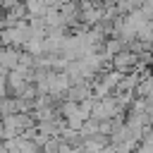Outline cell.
<instances>
[{
    "label": "cell",
    "mask_w": 153,
    "mask_h": 153,
    "mask_svg": "<svg viewBox=\"0 0 153 153\" xmlns=\"http://www.w3.org/2000/svg\"><path fill=\"white\" fill-rule=\"evenodd\" d=\"M45 84H48V93H50V96H62V98H65V91L69 88V76H67L65 72L50 69L48 76H45Z\"/></svg>",
    "instance_id": "6da1fadb"
},
{
    "label": "cell",
    "mask_w": 153,
    "mask_h": 153,
    "mask_svg": "<svg viewBox=\"0 0 153 153\" xmlns=\"http://www.w3.org/2000/svg\"><path fill=\"white\" fill-rule=\"evenodd\" d=\"M110 60H112V69H120V72H131L136 67V53H131L129 48H122Z\"/></svg>",
    "instance_id": "7a4b0ae2"
},
{
    "label": "cell",
    "mask_w": 153,
    "mask_h": 153,
    "mask_svg": "<svg viewBox=\"0 0 153 153\" xmlns=\"http://www.w3.org/2000/svg\"><path fill=\"white\" fill-rule=\"evenodd\" d=\"M19 53L22 48H14V45H0V69H14L19 65Z\"/></svg>",
    "instance_id": "3957f363"
},
{
    "label": "cell",
    "mask_w": 153,
    "mask_h": 153,
    "mask_svg": "<svg viewBox=\"0 0 153 153\" xmlns=\"http://www.w3.org/2000/svg\"><path fill=\"white\" fill-rule=\"evenodd\" d=\"M7 96H19L22 88L26 86V79L17 72V69H7Z\"/></svg>",
    "instance_id": "277c9868"
},
{
    "label": "cell",
    "mask_w": 153,
    "mask_h": 153,
    "mask_svg": "<svg viewBox=\"0 0 153 153\" xmlns=\"http://www.w3.org/2000/svg\"><path fill=\"white\" fill-rule=\"evenodd\" d=\"M17 148H19L22 153H41V146H38L33 139H22V136H17Z\"/></svg>",
    "instance_id": "5b68a950"
},
{
    "label": "cell",
    "mask_w": 153,
    "mask_h": 153,
    "mask_svg": "<svg viewBox=\"0 0 153 153\" xmlns=\"http://www.w3.org/2000/svg\"><path fill=\"white\" fill-rule=\"evenodd\" d=\"M24 2V10H26V14H43L45 12V0H22Z\"/></svg>",
    "instance_id": "8992f818"
},
{
    "label": "cell",
    "mask_w": 153,
    "mask_h": 153,
    "mask_svg": "<svg viewBox=\"0 0 153 153\" xmlns=\"http://www.w3.org/2000/svg\"><path fill=\"white\" fill-rule=\"evenodd\" d=\"M112 124H115V120H98V134H105V136H110V131H112Z\"/></svg>",
    "instance_id": "52a82bcc"
},
{
    "label": "cell",
    "mask_w": 153,
    "mask_h": 153,
    "mask_svg": "<svg viewBox=\"0 0 153 153\" xmlns=\"http://www.w3.org/2000/svg\"><path fill=\"white\" fill-rule=\"evenodd\" d=\"M131 153H153V143H151V141H143V139H141V141H139V143L134 146V151H131Z\"/></svg>",
    "instance_id": "ba28073f"
},
{
    "label": "cell",
    "mask_w": 153,
    "mask_h": 153,
    "mask_svg": "<svg viewBox=\"0 0 153 153\" xmlns=\"http://www.w3.org/2000/svg\"><path fill=\"white\" fill-rule=\"evenodd\" d=\"M143 98H146V100L153 105V79H151V86H148V91H146V96H143Z\"/></svg>",
    "instance_id": "9c48e42d"
},
{
    "label": "cell",
    "mask_w": 153,
    "mask_h": 153,
    "mask_svg": "<svg viewBox=\"0 0 153 153\" xmlns=\"http://www.w3.org/2000/svg\"><path fill=\"white\" fill-rule=\"evenodd\" d=\"M148 53H151V55H153V41H151V43H148Z\"/></svg>",
    "instance_id": "30bf717a"
}]
</instances>
